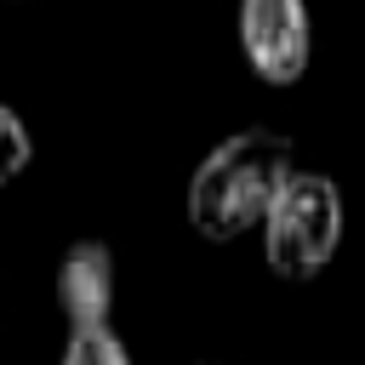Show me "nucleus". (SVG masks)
Instances as JSON below:
<instances>
[{"instance_id":"obj_3","label":"nucleus","mask_w":365,"mask_h":365,"mask_svg":"<svg viewBox=\"0 0 365 365\" xmlns=\"http://www.w3.org/2000/svg\"><path fill=\"white\" fill-rule=\"evenodd\" d=\"M240 51L257 80L297 86L308 68V0H240Z\"/></svg>"},{"instance_id":"obj_4","label":"nucleus","mask_w":365,"mask_h":365,"mask_svg":"<svg viewBox=\"0 0 365 365\" xmlns=\"http://www.w3.org/2000/svg\"><path fill=\"white\" fill-rule=\"evenodd\" d=\"M108 302H114V257L103 240H80L63 251L57 262V308L68 314V325H108Z\"/></svg>"},{"instance_id":"obj_6","label":"nucleus","mask_w":365,"mask_h":365,"mask_svg":"<svg viewBox=\"0 0 365 365\" xmlns=\"http://www.w3.org/2000/svg\"><path fill=\"white\" fill-rule=\"evenodd\" d=\"M29 154H34V143H29V125L0 103V188L11 182V177H23V165H29Z\"/></svg>"},{"instance_id":"obj_5","label":"nucleus","mask_w":365,"mask_h":365,"mask_svg":"<svg viewBox=\"0 0 365 365\" xmlns=\"http://www.w3.org/2000/svg\"><path fill=\"white\" fill-rule=\"evenodd\" d=\"M63 365H131V359H125V342L108 325H68Z\"/></svg>"},{"instance_id":"obj_1","label":"nucleus","mask_w":365,"mask_h":365,"mask_svg":"<svg viewBox=\"0 0 365 365\" xmlns=\"http://www.w3.org/2000/svg\"><path fill=\"white\" fill-rule=\"evenodd\" d=\"M297 171V154L279 131L251 125L222 137L188 177V222L205 240H240L245 228H257L268 217V205L279 200L285 177Z\"/></svg>"},{"instance_id":"obj_2","label":"nucleus","mask_w":365,"mask_h":365,"mask_svg":"<svg viewBox=\"0 0 365 365\" xmlns=\"http://www.w3.org/2000/svg\"><path fill=\"white\" fill-rule=\"evenodd\" d=\"M342 245V194L319 171H291L262 217V251L279 279H314Z\"/></svg>"}]
</instances>
